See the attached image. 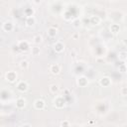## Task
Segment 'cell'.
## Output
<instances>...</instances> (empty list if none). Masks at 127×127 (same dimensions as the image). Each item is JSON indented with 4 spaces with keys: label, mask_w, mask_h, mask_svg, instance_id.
Here are the masks:
<instances>
[{
    "label": "cell",
    "mask_w": 127,
    "mask_h": 127,
    "mask_svg": "<svg viewBox=\"0 0 127 127\" xmlns=\"http://www.w3.org/2000/svg\"><path fill=\"white\" fill-rule=\"evenodd\" d=\"M5 78H6V80L9 81V82H15V81L17 80V73H16L15 71H13V70H10V71L6 72Z\"/></svg>",
    "instance_id": "1"
},
{
    "label": "cell",
    "mask_w": 127,
    "mask_h": 127,
    "mask_svg": "<svg viewBox=\"0 0 127 127\" xmlns=\"http://www.w3.org/2000/svg\"><path fill=\"white\" fill-rule=\"evenodd\" d=\"M16 87H17V89H18L20 92H25V91L28 90L29 85H28V83H27L25 80H21V81H19V82L17 83Z\"/></svg>",
    "instance_id": "2"
},
{
    "label": "cell",
    "mask_w": 127,
    "mask_h": 127,
    "mask_svg": "<svg viewBox=\"0 0 127 127\" xmlns=\"http://www.w3.org/2000/svg\"><path fill=\"white\" fill-rule=\"evenodd\" d=\"M54 105L56 108H63L64 106V100L62 96H57L54 99Z\"/></svg>",
    "instance_id": "3"
},
{
    "label": "cell",
    "mask_w": 127,
    "mask_h": 127,
    "mask_svg": "<svg viewBox=\"0 0 127 127\" xmlns=\"http://www.w3.org/2000/svg\"><path fill=\"white\" fill-rule=\"evenodd\" d=\"M45 106H46V103L43 99H36L34 101V107L37 110H43L45 108Z\"/></svg>",
    "instance_id": "4"
},
{
    "label": "cell",
    "mask_w": 127,
    "mask_h": 127,
    "mask_svg": "<svg viewBox=\"0 0 127 127\" xmlns=\"http://www.w3.org/2000/svg\"><path fill=\"white\" fill-rule=\"evenodd\" d=\"M2 29H3V31L9 33V32H12V31H13L14 25H13V23H12L11 21H6V22L2 25Z\"/></svg>",
    "instance_id": "5"
},
{
    "label": "cell",
    "mask_w": 127,
    "mask_h": 127,
    "mask_svg": "<svg viewBox=\"0 0 127 127\" xmlns=\"http://www.w3.org/2000/svg\"><path fill=\"white\" fill-rule=\"evenodd\" d=\"M18 48L22 51V52H27L30 48V44L27 41H20L18 43Z\"/></svg>",
    "instance_id": "6"
},
{
    "label": "cell",
    "mask_w": 127,
    "mask_h": 127,
    "mask_svg": "<svg viewBox=\"0 0 127 127\" xmlns=\"http://www.w3.org/2000/svg\"><path fill=\"white\" fill-rule=\"evenodd\" d=\"M26 106V99L24 97H18L16 99V107L18 109H23Z\"/></svg>",
    "instance_id": "7"
},
{
    "label": "cell",
    "mask_w": 127,
    "mask_h": 127,
    "mask_svg": "<svg viewBox=\"0 0 127 127\" xmlns=\"http://www.w3.org/2000/svg\"><path fill=\"white\" fill-rule=\"evenodd\" d=\"M54 50L56 53L60 54V53H63L64 51V45L62 43V42H57L55 45H54Z\"/></svg>",
    "instance_id": "8"
},
{
    "label": "cell",
    "mask_w": 127,
    "mask_h": 127,
    "mask_svg": "<svg viewBox=\"0 0 127 127\" xmlns=\"http://www.w3.org/2000/svg\"><path fill=\"white\" fill-rule=\"evenodd\" d=\"M25 24L27 27H33L35 24H36V19L34 16H29V17H26L25 19Z\"/></svg>",
    "instance_id": "9"
},
{
    "label": "cell",
    "mask_w": 127,
    "mask_h": 127,
    "mask_svg": "<svg viewBox=\"0 0 127 127\" xmlns=\"http://www.w3.org/2000/svg\"><path fill=\"white\" fill-rule=\"evenodd\" d=\"M50 71H51L53 74H59L60 71H61V66H60V64H51V66H50Z\"/></svg>",
    "instance_id": "10"
},
{
    "label": "cell",
    "mask_w": 127,
    "mask_h": 127,
    "mask_svg": "<svg viewBox=\"0 0 127 127\" xmlns=\"http://www.w3.org/2000/svg\"><path fill=\"white\" fill-rule=\"evenodd\" d=\"M77 84L80 86V87H84L88 84V79L86 76H79L78 79H77Z\"/></svg>",
    "instance_id": "11"
},
{
    "label": "cell",
    "mask_w": 127,
    "mask_h": 127,
    "mask_svg": "<svg viewBox=\"0 0 127 127\" xmlns=\"http://www.w3.org/2000/svg\"><path fill=\"white\" fill-rule=\"evenodd\" d=\"M99 83H100L101 86L107 87V86H109V85L111 84V79H110L108 76H104V77H102V78L99 80Z\"/></svg>",
    "instance_id": "12"
},
{
    "label": "cell",
    "mask_w": 127,
    "mask_h": 127,
    "mask_svg": "<svg viewBox=\"0 0 127 127\" xmlns=\"http://www.w3.org/2000/svg\"><path fill=\"white\" fill-rule=\"evenodd\" d=\"M89 22H90V24L97 26V25H99V24H100V22H101V18H100L99 16L93 15V16H91V17L89 18Z\"/></svg>",
    "instance_id": "13"
},
{
    "label": "cell",
    "mask_w": 127,
    "mask_h": 127,
    "mask_svg": "<svg viewBox=\"0 0 127 127\" xmlns=\"http://www.w3.org/2000/svg\"><path fill=\"white\" fill-rule=\"evenodd\" d=\"M47 34L50 38H55L58 34V29L56 27H50L48 28V31H47Z\"/></svg>",
    "instance_id": "14"
},
{
    "label": "cell",
    "mask_w": 127,
    "mask_h": 127,
    "mask_svg": "<svg viewBox=\"0 0 127 127\" xmlns=\"http://www.w3.org/2000/svg\"><path fill=\"white\" fill-rule=\"evenodd\" d=\"M110 32H111L113 35H117V34L120 32V26H119L118 24H116V23L111 24V26H110Z\"/></svg>",
    "instance_id": "15"
},
{
    "label": "cell",
    "mask_w": 127,
    "mask_h": 127,
    "mask_svg": "<svg viewBox=\"0 0 127 127\" xmlns=\"http://www.w3.org/2000/svg\"><path fill=\"white\" fill-rule=\"evenodd\" d=\"M42 42H43V37L41 35H36L33 38V43L36 44V45H40Z\"/></svg>",
    "instance_id": "16"
},
{
    "label": "cell",
    "mask_w": 127,
    "mask_h": 127,
    "mask_svg": "<svg viewBox=\"0 0 127 127\" xmlns=\"http://www.w3.org/2000/svg\"><path fill=\"white\" fill-rule=\"evenodd\" d=\"M20 67H21V69H24V70L28 69V68H29V62L26 61V60L21 61V63H20Z\"/></svg>",
    "instance_id": "17"
},
{
    "label": "cell",
    "mask_w": 127,
    "mask_h": 127,
    "mask_svg": "<svg viewBox=\"0 0 127 127\" xmlns=\"http://www.w3.org/2000/svg\"><path fill=\"white\" fill-rule=\"evenodd\" d=\"M49 89H50V91H51L52 93L56 94V93H58V91H59V86H58L57 84H51L50 87H49Z\"/></svg>",
    "instance_id": "18"
},
{
    "label": "cell",
    "mask_w": 127,
    "mask_h": 127,
    "mask_svg": "<svg viewBox=\"0 0 127 127\" xmlns=\"http://www.w3.org/2000/svg\"><path fill=\"white\" fill-rule=\"evenodd\" d=\"M31 53H32L33 56H38V55H40L41 50H40V48H38V47H32Z\"/></svg>",
    "instance_id": "19"
},
{
    "label": "cell",
    "mask_w": 127,
    "mask_h": 127,
    "mask_svg": "<svg viewBox=\"0 0 127 127\" xmlns=\"http://www.w3.org/2000/svg\"><path fill=\"white\" fill-rule=\"evenodd\" d=\"M119 60L120 61H126L127 60V53L126 52H120L119 53Z\"/></svg>",
    "instance_id": "20"
},
{
    "label": "cell",
    "mask_w": 127,
    "mask_h": 127,
    "mask_svg": "<svg viewBox=\"0 0 127 127\" xmlns=\"http://www.w3.org/2000/svg\"><path fill=\"white\" fill-rule=\"evenodd\" d=\"M61 127H70V123L68 120H64L61 122Z\"/></svg>",
    "instance_id": "21"
},
{
    "label": "cell",
    "mask_w": 127,
    "mask_h": 127,
    "mask_svg": "<svg viewBox=\"0 0 127 127\" xmlns=\"http://www.w3.org/2000/svg\"><path fill=\"white\" fill-rule=\"evenodd\" d=\"M119 71L120 72H126L127 69H126V66H125V64H122L119 65Z\"/></svg>",
    "instance_id": "22"
},
{
    "label": "cell",
    "mask_w": 127,
    "mask_h": 127,
    "mask_svg": "<svg viewBox=\"0 0 127 127\" xmlns=\"http://www.w3.org/2000/svg\"><path fill=\"white\" fill-rule=\"evenodd\" d=\"M120 93H121V95L126 96L127 95V86H123L121 88V90H120Z\"/></svg>",
    "instance_id": "23"
},
{
    "label": "cell",
    "mask_w": 127,
    "mask_h": 127,
    "mask_svg": "<svg viewBox=\"0 0 127 127\" xmlns=\"http://www.w3.org/2000/svg\"><path fill=\"white\" fill-rule=\"evenodd\" d=\"M72 23H73V26H74L75 28H77V27L80 26V20H79V19H75Z\"/></svg>",
    "instance_id": "24"
},
{
    "label": "cell",
    "mask_w": 127,
    "mask_h": 127,
    "mask_svg": "<svg viewBox=\"0 0 127 127\" xmlns=\"http://www.w3.org/2000/svg\"><path fill=\"white\" fill-rule=\"evenodd\" d=\"M22 127H32L30 124H28V123H26V124H23L22 125Z\"/></svg>",
    "instance_id": "25"
},
{
    "label": "cell",
    "mask_w": 127,
    "mask_h": 127,
    "mask_svg": "<svg viewBox=\"0 0 127 127\" xmlns=\"http://www.w3.org/2000/svg\"><path fill=\"white\" fill-rule=\"evenodd\" d=\"M72 37H73V39H75V40H76V39L78 38V34H74Z\"/></svg>",
    "instance_id": "26"
},
{
    "label": "cell",
    "mask_w": 127,
    "mask_h": 127,
    "mask_svg": "<svg viewBox=\"0 0 127 127\" xmlns=\"http://www.w3.org/2000/svg\"><path fill=\"white\" fill-rule=\"evenodd\" d=\"M125 66H126V69H127V62H126V64H125Z\"/></svg>",
    "instance_id": "27"
}]
</instances>
